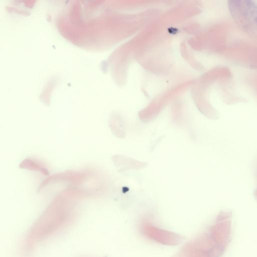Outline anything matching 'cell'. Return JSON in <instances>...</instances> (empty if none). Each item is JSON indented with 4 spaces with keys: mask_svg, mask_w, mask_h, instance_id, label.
Instances as JSON below:
<instances>
[{
    "mask_svg": "<svg viewBox=\"0 0 257 257\" xmlns=\"http://www.w3.org/2000/svg\"><path fill=\"white\" fill-rule=\"evenodd\" d=\"M232 34L220 54L237 63L257 68V43L249 38L233 37L232 39Z\"/></svg>",
    "mask_w": 257,
    "mask_h": 257,
    "instance_id": "7a4b0ae2",
    "label": "cell"
},
{
    "mask_svg": "<svg viewBox=\"0 0 257 257\" xmlns=\"http://www.w3.org/2000/svg\"><path fill=\"white\" fill-rule=\"evenodd\" d=\"M228 9L236 27L257 43V5L251 1H230Z\"/></svg>",
    "mask_w": 257,
    "mask_h": 257,
    "instance_id": "6da1fadb",
    "label": "cell"
}]
</instances>
